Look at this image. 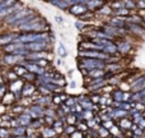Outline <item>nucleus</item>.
Listing matches in <instances>:
<instances>
[{
	"label": "nucleus",
	"mask_w": 145,
	"mask_h": 138,
	"mask_svg": "<svg viewBox=\"0 0 145 138\" xmlns=\"http://www.w3.org/2000/svg\"><path fill=\"white\" fill-rule=\"evenodd\" d=\"M17 32L22 33H43V32H51V23L46 19L43 15L37 14L33 17V19L25 26L18 28Z\"/></svg>",
	"instance_id": "nucleus-1"
},
{
	"label": "nucleus",
	"mask_w": 145,
	"mask_h": 138,
	"mask_svg": "<svg viewBox=\"0 0 145 138\" xmlns=\"http://www.w3.org/2000/svg\"><path fill=\"white\" fill-rule=\"evenodd\" d=\"M36 12H38V10H37V9H35V8L24 7L23 9L18 10L17 13H14L13 15H10L9 18H7V19H5L4 22L1 23V26H3V27H9V28H12V27H13V24H15V23L19 22L20 19H23V18L28 17V15L33 14V13H36Z\"/></svg>",
	"instance_id": "nucleus-2"
},
{
	"label": "nucleus",
	"mask_w": 145,
	"mask_h": 138,
	"mask_svg": "<svg viewBox=\"0 0 145 138\" xmlns=\"http://www.w3.org/2000/svg\"><path fill=\"white\" fill-rule=\"evenodd\" d=\"M25 61V58L19 55H15V54H3V56L0 58V64L3 67H7V68L12 69L15 65H19L23 64Z\"/></svg>",
	"instance_id": "nucleus-3"
},
{
	"label": "nucleus",
	"mask_w": 145,
	"mask_h": 138,
	"mask_svg": "<svg viewBox=\"0 0 145 138\" xmlns=\"http://www.w3.org/2000/svg\"><path fill=\"white\" fill-rule=\"evenodd\" d=\"M25 5H24L23 1H15V4L12 5V7H7V8H4V9H1L0 10V24H1L7 18H9L10 15H13L14 13H17L18 10L23 9Z\"/></svg>",
	"instance_id": "nucleus-4"
},
{
	"label": "nucleus",
	"mask_w": 145,
	"mask_h": 138,
	"mask_svg": "<svg viewBox=\"0 0 145 138\" xmlns=\"http://www.w3.org/2000/svg\"><path fill=\"white\" fill-rule=\"evenodd\" d=\"M24 48L27 49L29 53H42V51H52V44L51 42H32L24 45Z\"/></svg>",
	"instance_id": "nucleus-5"
},
{
	"label": "nucleus",
	"mask_w": 145,
	"mask_h": 138,
	"mask_svg": "<svg viewBox=\"0 0 145 138\" xmlns=\"http://www.w3.org/2000/svg\"><path fill=\"white\" fill-rule=\"evenodd\" d=\"M18 35H19V32H17V31H14V30L1 32L0 33V49H3V48H5V46L10 45V44L15 42Z\"/></svg>",
	"instance_id": "nucleus-6"
},
{
	"label": "nucleus",
	"mask_w": 145,
	"mask_h": 138,
	"mask_svg": "<svg viewBox=\"0 0 145 138\" xmlns=\"http://www.w3.org/2000/svg\"><path fill=\"white\" fill-rule=\"evenodd\" d=\"M69 14H71V15H74V17H78V18H80L82 15H84L87 12H89L88 10V8H87V5L83 3V0H78L76 3H75L72 7L69 8Z\"/></svg>",
	"instance_id": "nucleus-7"
},
{
	"label": "nucleus",
	"mask_w": 145,
	"mask_h": 138,
	"mask_svg": "<svg viewBox=\"0 0 145 138\" xmlns=\"http://www.w3.org/2000/svg\"><path fill=\"white\" fill-rule=\"evenodd\" d=\"M23 86H24V82H23V79H20V78L19 79H17V81H14V82L8 83V90H9L12 93H14L18 101L22 98V88H23Z\"/></svg>",
	"instance_id": "nucleus-8"
},
{
	"label": "nucleus",
	"mask_w": 145,
	"mask_h": 138,
	"mask_svg": "<svg viewBox=\"0 0 145 138\" xmlns=\"http://www.w3.org/2000/svg\"><path fill=\"white\" fill-rule=\"evenodd\" d=\"M22 65L24 67L27 72L33 73V74H36V75H42L43 73L46 72V69H43V68H41V67H38L37 64L35 63V61H29V60H27V59H25V61L22 64Z\"/></svg>",
	"instance_id": "nucleus-9"
},
{
	"label": "nucleus",
	"mask_w": 145,
	"mask_h": 138,
	"mask_svg": "<svg viewBox=\"0 0 145 138\" xmlns=\"http://www.w3.org/2000/svg\"><path fill=\"white\" fill-rule=\"evenodd\" d=\"M76 1L78 0H50L47 4L54 5V7H56L57 9L61 10H69V8L72 7Z\"/></svg>",
	"instance_id": "nucleus-10"
},
{
	"label": "nucleus",
	"mask_w": 145,
	"mask_h": 138,
	"mask_svg": "<svg viewBox=\"0 0 145 138\" xmlns=\"http://www.w3.org/2000/svg\"><path fill=\"white\" fill-rule=\"evenodd\" d=\"M37 95V85L35 83H25L22 88V98L23 97H35Z\"/></svg>",
	"instance_id": "nucleus-11"
},
{
	"label": "nucleus",
	"mask_w": 145,
	"mask_h": 138,
	"mask_svg": "<svg viewBox=\"0 0 145 138\" xmlns=\"http://www.w3.org/2000/svg\"><path fill=\"white\" fill-rule=\"evenodd\" d=\"M33 104H37V105L42 106V108H51L52 105V96H40L37 95L35 96V102Z\"/></svg>",
	"instance_id": "nucleus-12"
},
{
	"label": "nucleus",
	"mask_w": 145,
	"mask_h": 138,
	"mask_svg": "<svg viewBox=\"0 0 145 138\" xmlns=\"http://www.w3.org/2000/svg\"><path fill=\"white\" fill-rule=\"evenodd\" d=\"M15 104H18V100H17L14 93H12L10 91H8L7 95L3 97L1 101H0V105L7 106V108H12V106H14Z\"/></svg>",
	"instance_id": "nucleus-13"
},
{
	"label": "nucleus",
	"mask_w": 145,
	"mask_h": 138,
	"mask_svg": "<svg viewBox=\"0 0 145 138\" xmlns=\"http://www.w3.org/2000/svg\"><path fill=\"white\" fill-rule=\"evenodd\" d=\"M83 3L87 5L88 10H89V12H92V13L98 12V10H99L101 8L105 5V3L99 1V0H83Z\"/></svg>",
	"instance_id": "nucleus-14"
},
{
	"label": "nucleus",
	"mask_w": 145,
	"mask_h": 138,
	"mask_svg": "<svg viewBox=\"0 0 145 138\" xmlns=\"http://www.w3.org/2000/svg\"><path fill=\"white\" fill-rule=\"evenodd\" d=\"M22 48H24V45H23V44L13 42V44H10V45L5 46V48H3L1 51H3L4 54H14L15 51L19 50V49H22Z\"/></svg>",
	"instance_id": "nucleus-15"
},
{
	"label": "nucleus",
	"mask_w": 145,
	"mask_h": 138,
	"mask_svg": "<svg viewBox=\"0 0 145 138\" xmlns=\"http://www.w3.org/2000/svg\"><path fill=\"white\" fill-rule=\"evenodd\" d=\"M40 136L43 138H55L57 137V134L54 131L52 127H43V128L40 129Z\"/></svg>",
	"instance_id": "nucleus-16"
},
{
	"label": "nucleus",
	"mask_w": 145,
	"mask_h": 138,
	"mask_svg": "<svg viewBox=\"0 0 145 138\" xmlns=\"http://www.w3.org/2000/svg\"><path fill=\"white\" fill-rule=\"evenodd\" d=\"M107 24L112 26V27H115V28H125L126 27L125 18H118V17L111 18V19L107 22Z\"/></svg>",
	"instance_id": "nucleus-17"
},
{
	"label": "nucleus",
	"mask_w": 145,
	"mask_h": 138,
	"mask_svg": "<svg viewBox=\"0 0 145 138\" xmlns=\"http://www.w3.org/2000/svg\"><path fill=\"white\" fill-rule=\"evenodd\" d=\"M116 45H117V53L127 54L131 50V44L129 41H118Z\"/></svg>",
	"instance_id": "nucleus-18"
},
{
	"label": "nucleus",
	"mask_w": 145,
	"mask_h": 138,
	"mask_svg": "<svg viewBox=\"0 0 145 138\" xmlns=\"http://www.w3.org/2000/svg\"><path fill=\"white\" fill-rule=\"evenodd\" d=\"M65 125H66L65 121L56 119L55 123H54V125H52V128H54V131L56 132V134H57V136H63V134H64V129H65Z\"/></svg>",
	"instance_id": "nucleus-19"
},
{
	"label": "nucleus",
	"mask_w": 145,
	"mask_h": 138,
	"mask_svg": "<svg viewBox=\"0 0 145 138\" xmlns=\"http://www.w3.org/2000/svg\"><path fill=\"white\" fill-rule=\"evenodd\" d=\"M25 109H27V108H24L23 105H20V104L18 102V104H15L14 106H12V108H10V111H9V113L12 114L14 118H17V116H19L20 114L24 113Z\"/></svg>",
	"instance_id": "nucleus-20"
},
{
	"label": "nucleus",
	"mask_w": 145,
	"mask_h": 138,
	"mask_svg": "<svg viewBox=\"0 0 145 138\" xmlns=\"http://www.w3.org/2000/svg\"><path fill=\"white\" fill-rule=\"evenodd\" d=\"M10 133H12V136L14 138L23 137L27 134V128H25V127H17V128L10 129Z\"/></svg>",
	"instance_id": "nucleus-21"
},
{
	"label": "nucleus",
	"mask_w": 145,
	"mask_h": 138,
	"mask_svg": "<svg viewBox=\"0 0 145 138\" xmlns=\"http://www.w3.org/2000/svg\"><path fill=\"white\" fill-rule=\"evenodd\" d=\"M126 27L130 28L135 35H143V33L145 32V30L141 27L140 24H135V23H126Z\"/></svg>",
	"instance_id": "nucleus-22"
},
{
	"label": "nucleus",
	"mask_w": 145,
	"mask_h": 138,
	"mask_svg": "<svg viewBox=\"0 0 145 138\" xmlns=\"http://www.w3.org/2000/svg\"><path fill=\"white\" fill-rule=\"evenodd\" d=\"M37 78H38V75L27 72L22 78H20V79H23V82H25V83H35L36 85V83H37Z\"/></svg>",
	"instance_id": "nucleus-23"
},
{
	"label": "nucleus",
	"mask_w": 145,
	"mask_h": 138,
	"mask_svg": "<svg viewBox=\"0 0 145 138\" xmlns=\"http://www.w3.org/2000/svg\"><path fill=\"white\" fill-rule=\"evenodd\" d=\"M3 75H4V78H5V81H7V83L14 82V81L19 79V77H18V75L15 74L14 70H13V69H8V70H7V73H5V74H3Z\"/></svg>",
	"instance_id": "nucleus-24"
},
{
	"label": "nucleus",
	"mask_w": 145,
	"mask_h": 138,
	"mask_svg": "<svg viewBox=\"0 0 145 138\" xmlns=\"http://www.w3.org/2000/svg\"><path fill=\"white\" fill-rule=\"evenodd\" d=\"M112 101L113 102H118V104L123 102V92L122 91H120V90L113 91L112 92Z\"/></svg>",
	"instance_id": "nucleus-25"
},
{
	"label": "nucleus",
	"mask_w": 145,
	"mask_h": 138,
	"mask_svg": "<svg viewBox=\"0 0 145 138\" xmlns=\"http://www.w3.org/2000/svg\"><path fill=\"white\" fill-rule=\"evenodd\" d=\"M57 54H59V58L60 59H64L68 56V50H66L65 45H64L61 41L57 44Z\"/></svg>",
	"instance_id": "nucleus-26"
},
{
	"label": "nucleus",
	"mask_w": 145,
	"mask_h": 138,
	"mask_svg": "<svg viewBox=\"0 0 145 138\" xmlns=\"http://www.w3.org/2000/svg\"><path fill=\"white\" fill-rule=\"evenodd\" d=\"M133 121L130 120V119H120V121H118V128H122V129H131V127H133Z\"/></svg>",
	"instance_id": "nucleus-27"
},
{
	"label": "nucleus",
	"mask_w": 145,
	"mask_h": 138,
	"mask_svg": "<svg viewBox=\"0 0 145 138\" xmlns=\"http://www.w3.org/2000/svg\"><path fill=\"white\" fill-rule=\"evenodd\" d=\"M97 13H98V14H101V15H111V14H113V9L110 7V5L105 4Z\"/></svg>",
	"instance_id": "nucleus-28"
},
{
	"label": "nucleus",
	"mask_w": 145,
	"mask_h": 138,
	"mask_svg": "<svg viewBox=\"0 0 145 138\" xmlns=\"http://www.w3.org/2000/svg\"><path fill=\"white\" fill-rule=\"evenodd\" d=\"M113 14L118 18H126V15L130 14V10L126 9V8H121V9H116L113 10Z\"/></svg>",
	"instance_id": "nucleus-29"
},
{
	"label": "nucleus",
	"mask_w": 145,
	"mask_h": 138,
	"mask_svg": "<svg viewBox=\"0 0 145 138\" xmlns=\"http://www.w3.org/2000/svg\"><path fill=\"white\" fill-rule=\"evenodd\" d=\"M78 123H79V121H78L75 114H69V115H66V119H65L66 125H76Z\"/></svg>",
	"instance_id": "nucleus-30"
},
{
	"label": "nucleus",
	"mask_w": 145,
	"mask_h": 138,
	"mask_svg": "<svg viewBox=\"0 0 145 138\" xmlns=\"http://www.w3.org/2000/svg\"><path fill=\"white\" fill-rule=\"evenodd\" d=\"M43 118H40V119H35L32 120V124H31V128L36 129V131H40L41 128H43Z\"/></svg>",
	"instance_id": "nucleus-31"
},
{
	"label": "nucleus",
	"mask_w": 145,
	"mask_h": 138,
	"mask_svg": "<svg viewBox=\"0 0 145 138\" xmlns=\"http://www.w3.org/2000/svg\"><path fill=\"white\" fill-rule=\"evenodd\" d=\"M12 69L14 70V73H15V74H17L19 78H22L23 75L27 73V70H25V68L22 65V64H19V65H15L14 68H12Z\"/></svg>",
	"instance_id": "nucleus-32"
},
{
	"label": "nucleus",
	"mask_w": 145,
	"mask_h": 138,
	"mask_svg": "<svg viewBox=\"0 0 145 138\" xmlns=\"http://www.w3.org/2000/svg\"><path fill=\"white\" fill-rule=\"evenodd\" d=\"M76 125H65V129H64V136L70 137L71 134H74L76 132Z\"/></svg>",
	"instance_id": "nucleus-33"
},
{
	"label": "nucleus",
	"mask_w": 145,
	"mask_h": 138,
	"mask_svg": "<svg viewBox=\"0 0 145 138\" xmlns=\"http://www.w3.org/2000/svg\"><path fill=\"white\" fill-rule=\"evenodd\" d=\"M64 104H65L66 106H69L70 109H71V108H74V106L78 104V97H75V96H69L68 100H66Z\"/></svg>",
	"instance_id": "nucleus-34"
},
{
	"label": "nucleus",
	"mask_w": 145,
	"mask_h": 138,
	"mask_svg": "<svg viewBox=\"0 0 145 138\" xmlns=\"http://www.w3.org/2000/svg\"><path fill=\"white\" fill-rule=\"evenodd\" d=\"M28 138H38L40 137V131H36L33 128H27V134H25Z\"/></svg>",
	"instance_id": "nucleus-35"
},
{
	"label": "nucleus",
	"mask_w": 145,
	"mask_h": 138,
	"mask_svg": "<svg viewBox=\"0 0 145 138\" xmlns=\"http://www.w3.org/2000/svg\"><path fill=\"white\" fill-rule=\"evenodd\" d=\"M97 132H98V136H99V138H107V137H110V136H111L110 132H108V129L103 128L102 125H101L99 128L97 129Z\"/></svg>",
	"instance_id": "nucleus-36"
},
{
	"label": "nucleus",
	"mask_w": 145,
	"mask_h": 138,
	"mask_svg": "<svg viewBox=\"0 0 145 138\" xmlns=\"http://www.w3.org/2000/svg\"><path fill=\"white\" fill-rule=\"evenodd\" d=\"M12 137L9 128H5V127H0V138H9Z\"/></svg>",
	"instance_id": "nucleus-37"
},
{
	"label": "nucleus",
	"mask_w": 145,
	"mask_h": 138,
	"mask_svg": "<svg viewBox=\"0 0 145 138\" xmlns=\"http://www.w3.org/2000/svg\"><path fill=\"white\" fill-rule=\"evenodd\" d=\"M76 129L79 132H82V133H88V131H89V128H88V125H87L85 121H80V123H78Z\"/></svg>",
	"instance_id": "nucleus-38"
},
{
	"label": "nucleus",
	"mask_w": 145,
	"mask_h": 138,
	"mask_svg": "<svg viewBox=\"0 0 145 138\" xmlns=\"http://www.w3.org/2000/svg\"><path fill=\"white\" fill-rule=\"evenodd\" d=\"M108 132H110V134H111V136H115V137H118V136H120V134H121V131H120V128H118V125H117V127H116V125H113L112 128H111Z\"/></svg>",
	"instance_id": "nucleus-39"
},
{
	"label": "nucleus",
	"mask_w": 145,
	"mask_h": 138,
	"mask_svg": "<svg viewBox=\"0 0 145 138\" xmlns=\"http://www.w3.org/2000/svg\"><path fill=\"white\" fill-rule=\"evenodd\" d=\"M131 131H133L134 136H143V131H141V129L139 128L136 124H133V127H131Z\"/></svg>",
	"instance_id": "nucleus-40"
},
{
	"label": "nucleus",
	"mask_w": 145,
	"mask_h": 138,
	"mask_svg": "<svg viewBox=\"0 0 145 138\" xmlns=\"http://www.w3.org/2000/svg\"><path fill=\"white\" fill-rule=\"evenodd\" d=\"M8 83L7 85H4V86H1V87H0V101L3 100V97H4L5 95H7V92H8Z\"/></svg>",
	"instance_id": "nucleus-41"
},
{
	"label": "nucleus",
	"mask_w": 145,
	"mask_h": 138,
	"mask_svg": "<svg viewBox=\"0 0 145 138\" xmlns=\"http://www.w3.org/2000/svg\"><path fill=\"white\" fill-rule=\"evenodd\" d=\"M123 5H125V8L126 9H129V10H131V9H134V8H136V1H123Z\"/></svg>",
	"instance_id": "nucleus-42"
},
{
	"label": "nucleus",
	"mask_w": 145,
	"mask_h": 138,
	"mask_svg": "<svg viewBox=\"0 0 145 138\" xmlns=\"http://www.w3.org/2000/svg\"><path fill=\"white\" fill-rule=\"evenodd\" d=\"M74 26H75V28H76V30H79V31H83L85 27H87V26H85V23L82 22V20H79V19L74 23Z\"/></svg>",
	"instance_id": "nucleus-43"
},
{
	"label": "nucleus",
	"mask_w": 145,
	"mask_h": 138,
	"mask_svg": "<svg viewBox=\"0 0 145 138\" xmlns=\"http://www.w3.org/2000/svg\"><path fill=\"white\" fill-rule=\"evenodd\" d=\"M101 125H102L103 128H106V129H108V131H110V129L112 128L113 125H115V123H113L112 120H108V121H103V123L101 124Z\"/></svg>",
	"instance_id": "nucleus-44"
},
{
	"label": "nucleus",
	"mask_w": 145,
	"mask_h": 138,
	"mask_svg": "<svg viewBox=\"0 0 145 138\" xmlns=\"http://www.w3.org/2000/svg\"><path fill=\"white\" fill-rule=\"evenodd\" d=\"M69 138H84V133H82V132H79V131H76L74 134H71Z\"/></svg>",
	"instance_id": "nucleus-45"
},
{
	"label": "nucleus",
	"mask_w": 145,
	"mask_h": 138,
	"mask_svg": "<svg viewBox=\"0 0 145 138\" xmlns=\"http://www.w3.org/2000/svg\"><path fill=\"white\" fill-rule=\"evenodd\" d=\"M55 20H56V23H59V24H63L64 23V18L61 17V15H55Z\"/></svg>",
	"instance_id": "nucleus-46"
},
{
	"label": "nucleus",
	"mask_w": 145,
	"mask_h": 138,
	"mask_svg": "<svg viewBox=\"0 0 145 138\" xmlns=\"http://www.w3.org/2000/svg\"><path fill=\"white\" fill-rule=\"evenodd\" d=\"M136 8H140V9H145V1H136Z\"/></svg>",
	"instance_id": "nucleus-47"
},
{
	"label": "nucleus",
	"mask_w": 145,
	"mask_h": 138,
	"mask_svg": "<svg viewBox=\"0 0 145 138\" xmlns=\"http://www.w3.org/2000/svg\"><path fill=\"white\" fill-rule=\"evenodd\" d=\"M138 127L141 129V131H143V129H145V119H143V120H141L140 123L138 124Z\"/></svg>",
	"instance_id": "nucleus-48"
},
{
	"label": "nucleus",
	"mask_w": 145,
	"mask_h": 138,
	"mask_svg": "<svg viewBox=\"0 0 145 138\" xmlns=\"http://www.w3.org/2000/svg\"><path fill=\"white\" fill-rule=\"evenodd\" d=\"M56 64H57V65H61V64H63V60H61V59L59 58L57 60H56Z\"/></svg>",
	"instance_id": "nucleus-49"
},
{
	"label": "nucleus",
	"mask_w": 145,
	"mask_h": 138,
	"mask_svg": "<svg viewBox=\"0 0 145 138\" xmlns=\"http://www.w3.org/2000/svg\"><path fill=\"white\" fill-rule=\"evenodd\" d=\"M70 87H71V88H75V87H76V83L71 81V82H70Z\"/></svg>",
	"instance_id": "nucleus-50"
},
{
	"label": "nucleus",
	"mask_w": 145,
	"mask_h": 138,
	"mask_svg": "<svg viewBox=\"0 0 145 138\" xmlns=\"http://www.w3.org/2000/svg\"><path fill=\"white\" fill-rule=\"evenodd\" d=\"M68 75H69V77H71V75H72V70H71V69L68 72Z\"/></svg>",
	"instance_id": "nucleus-51"
},
{
	"label": "nucleus",
	"mask_w": 145,
	"mask_h": 138,
	"mask_svg": "<svg viewBox=\"0 0 145 138\" xmlns=\"http://www.w3.org/2000/svg\"><path fill=\"white\" fill-rule=\"evenodd\" d=\"M1 28H3V26H1V24H0V30H1Z\"/></svg>",
	"instance_id": "nucleus-52"
},
{
	"label": "nucleus",
	"mask_w": 145,
	"mask_h": 138,
	"mask_svg": "<svg viewBox=\"0 0 145 138\" xmlns=\"http://www.w3.org/2000/svg\"><path fill=\"white\" fill-rule=\"evenodd\" d=\"M38 138H43V137H41V136H40V137H38Z\"/></svg>",
	"instance_id": "nucleus-53"
},
{
	"label": "nucleus",
	"mask_w": 145,
	"mask_h": 138,
	"mask_svg": "<svg viewBox=\"0 0 145 138\" xmlns=\"http://www.w3.org/2000/svg\"><path fill=\"white\" fill-rule=\"evenodd\" d=\"M135 138H136V137H135Z\"/></svg>",
	"instance_id": "nucleus-54"
}]
</instances>
